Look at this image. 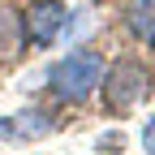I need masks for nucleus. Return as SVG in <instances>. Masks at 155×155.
Here are the masks:
<instances>
[{
  "label": "nucleus",
  "instance_id": "f257e3e1",
  "mask_svg": "<svg viewBox=\"0 0 155 155\" xmlns=\"http://www.w3.org/2000/svg\"><path fill=\"white\" fill-rule=\"evenodd\" d=\"M99 78H104V56L95 48H78L48 69V86L61 104H86L99 91Z\"/></svg>",
  "mask_w": 155,
  "mask_h": 155
},
{
  "label": "nucleus",
  "instance_id": "423d86ee",
  "mask_svg": "<svg viewBox=\"0 0 155 155\" xmlns=\"http://www.w3.org/2000/svg\"><path fill=\"white\" fill-rule=\"evenodd\" d=\"M22 48H26V30H22V17H17L13 9H0V65H13Z\"/></svg>",
  "mask_w": 155,
  "mask_h": 155
},
{
  "label": "nucleus",
  "instance_id": "39448f33",
  "mask_svg": "<svg viewBox=\"0 0 155 155\" xmlns=\"http://www.w3.org/2000/svg\"><path fill=\"white\" fill-rule=\"evenodd\" d=\"M52 129V116L48 112H22V116H9V121H0V138H43V134Z\"/></svg>",
  "mask_w": 155,
  "mask_h": 155
},
{
  "label": "nucleus",
  "instance_id": "7ed1b4c3",
  "mask_svg": "<svg viewBox=\"0 0 155 155\" xmlns=\"http://www.w3.org/2000/svg\"><path fill=\"white\" fill-rule=\"evenodd\" d=\"M22 30H26V43L52 48L65 30V0H30L22 13Z\"/></svg>",
  "mask_w": 155,
  "mask_h": 155
},
{
  "label": "nucleus",
  "instance_id": "f03ea898",
  "mask_svg": "<svg viewBox=\"0 0 155 155\" xmlns=\"http://www.w3.org/2000/svg\"><path fill=\"white\" fill-rule=\"evenodd\" d=\"M99 86H104L108 112H134L138 104H147V95H151V69L138 56H121V61H112L104 69Z\"/></svg>",
  "mask_w": 155,
  "mask_h": 155
},
{
  "label": "nucleus",
  "instance_id": "20e7f679",
  "mask_svg": "<svg viewBox=\"0 0 155 155\" xmlns=\"http://www.w3.org/2000/svg\"><path fill=\"white\" fill-rule=\"evenodd\" d=\"M125 30L138 39V43L155 48V0H125Z\"/></svg>",
  "mask_w": 155,
  "mask_h": 155
},
{
  "label": "nucleus",
  "instance_id": "0eeeda50",
  "mask_svg": "<svg viewBox=\"0 0 155 155\" xmlns=\"http://www.w3.org/2000/svg\"><path fill=\"white\" fill-rule=\"evenodd\" d=\"M142 151H147V155H155V116L142 125Z\"/></svg>",
  "mask_w": 155,
  "mask_h": 155
}]
</instances>
